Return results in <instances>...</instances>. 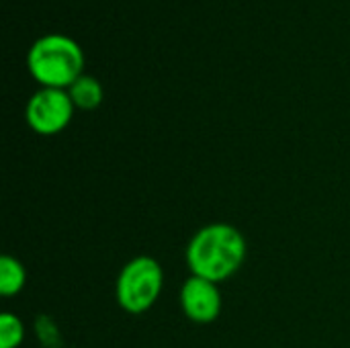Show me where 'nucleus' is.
<instances>
[{
	"label": "nucleus",
	"instance_id": "nucleus-1",
	"mask_svg": "<svg viewBox=\"0 0 350 348\" xmlns=\"http://www.w3.org/2000/svg\"><path fill=\"white\" fill-rule=\"evenodd\" d=\"M246 256L248 244L244 234L226 222L207 224L197 230L185 252L191 275L217 285L232 279L246 263Z\"/></svg>",
	"mask_w": 350,
	"mask_h": 348
},
{
	"label": "nucleus",
	"instance_id": "nucleus-2",
	"mask_svg": "<svg viewBox=\"0 0 350 348\" xmlns=\"http://www.w3.org/2000/svg\"><path fill=\"white\" fill-rule=\"evenodd\" d=\"M27 70L39 86L68 90L84 74L82 45L64 33L41 35L27 51Z\"/></svg>",
	"mask_w": 350,
	"mask_h": 348
},
{
	"label": "nucleus",
	"instance_id": "nucleus-3",
	"mask_svg": "<svg viewBox=\"0 0 350 348\" xmlns=\"http://www.w3.org/2000/svg\"><path fill=\"white\" fill-rule=\"evenodd\" d=\"M164 289L162 265L152 256H135L123 265L115 281V297L123 312L139 316L156 306Z\"/></svg>",
	"mask_w": 350,
	"mask_h": 348
},
{
	"label": "nucleus",
	"instance_id": "nucleus-4",
	"mask_svg": "<svg viewBox=\"0 0 350 348\" xmlns=\"http://www.w3.org/2000/svg\"><path fill=\"white\" fill-rule=\"evenodd\" d=\"M74 111L68 90L39 86L25 105V121L39 135H57L72 123Z\"/></svg>",
	"mask_w": 350,
	"mask_h": 348
},
{
	"label": "nucleus",
	"instance_id": "nucleus-5",
	"mask_svg": "<svg viewBox=\"0 0 350 348\" xmlns=\"http://www.w3.org/2000/svg\"><path fill=\"white\" fill-rule=\"evenodd\" d=\"M178 304L183 314L195 322V324H211L221 314V291L217 283H211L207 279L191 275L180 291H178Z\"/></svg>",
	"mask_w": 350,
	"mask_h": 348
},
{
	"label": "nucleus",
	"instance_id": "nucleus-6",
	"mask_svg": "<svg viewBox=\"0 0 350 348\" xmlns=\"http://www.w3.org/2000/svg\"><path fill=\"white\" fill-rule=\"evenodd\" d=\"M68 94H70L74 107L80 109V111H94V109L100 107V103L105 98L103 84L94 76H90V74H82L68 88Z\"/></svg>",
	"mask_w": 350,
	"mask_h": 348
},
{
	"label": "nucleus",
	"instance_id": "nucleus-7",
	"mask_svg": "<svg viewBox=\"0 0 350 348\" xmlns=\"http://www.w3.org/2000/svg\"><path fill=\"white\" fill-rule=\"evenodd\" d=\"M27 283V271L23 263L10 254H4L0 258V293L2 297H14L25 289Z\"/></svg>",
	"mask_w": 350,
	"mask_h": 348
},
{
	"label": "nucleus",
	"instance_id": "nucleus-8",
	"mask_svg": "<svg viewBox=\"0 0 350 348\" xmlns=\"http://www.w3.org/2000/svg\"><path fill=\"white\" fill-rule=\"evenodd\" d=\"M25 340V324L10 312L0 316V348H18Z\"/></svg>",
	"mask_w": 350,
	"mask_h": 348
}]
</instances>
